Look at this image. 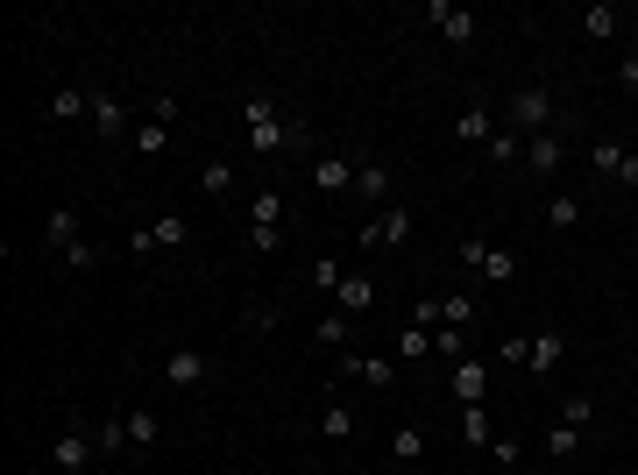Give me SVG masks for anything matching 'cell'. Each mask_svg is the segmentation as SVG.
Segmentation results:
<instances>
[{"mask_svg":"<svg viewBox=\"0 0 638 475\" xmlns=\"http://www.w3.org/2000/svg\"><path fill=\"white\" fill-rule=\"evenodd\" d=\"M242 128H249V149H256V156H284V149H305V142H312L305 121L277 114L270 93H249V100H242Z\"/></svg>","mask_w":638,"mask_h":475,"instance_id":"obj_1","label":"cell"},{"mask_svg":"<svg viewBox=\"0 0 638 475\" xmlns=\"http://www.w3.org/2000/svg\"><path fill=\"white\" fill-rule=\"evenodd\" d=\"M511 128L518 135H553L561 128V100H553L546 86H518L511 93Z\"/></svg>","mask_w":638,"mask_h":475,"instance_id":"obj_2","label":"cell"},{"mask_svg":"<svg viewBox=\"0 0 638 475\" xmlns=\"http://www.w3.org/2000/svg\"><path fill=\"white\" fill-rule=\"evenodd\" d=\"M454 256H461L475 277H483V284H511V277H518V256H511V249H497V242H483V234H468Z\"/></svg>","mask_w":638,"mask_h":475,"instance_id":"obj_3","label":"cell"},{"mask_svg":"<svg viewBox=\"0 0 638 475\" xmlns=\"http://www.w3.org/2000/svg\"><path fill=\"white\" fill-rule=\"evenodd\" d=\"M355 164H362V156H341V149H327V156L312 164V192H327V199L355 192Z\"/></svg>","mask_w":638,"mask_h":475,"instance_id":"obj_4","label":"cell"},{"mask_svg":"<svg viewBox=\"0 0 638 475\" xmlns=\"http://www.w3.org/2000/svg\"><path fill=\"white\" fill-rule=\"evenodd\" d=\"M50 461H57L64 475H93V468H100V447H93V433H57Z\"/></svg>","mask_w":638,"mask_h":475,"instance_id":"obj_5","label":"cell"},{"mask_svg":"<svg viewBox=\"0 0 638 475\" xmlns=\"http://www.w3.org/2000/svg\"><path fill=\"white\" fill-rule=\"evenodd\" d=\"M185 213H164L156 227H142V234H128V256H149V249H185Z\"/></svg>","mask_w":638,"mask_h":475,"instance_id":"obj_6","label":"cell"},{"mask_svg":"<svg viewBox=\"0 0 638 475\" xmlns=\"http://www.w3.org/2000/svg\"><path fill=\"white\" fill-rule=\"evenodd\" d=\"M426 22H433L454 50H468V43H475V15H468V8H454V0H426Z\"/></svg>","mask_w":638,"mask_h":475,"instance_id":"obj_7","label":"cell"},{"mask_svg":"<svg viewBox=\"0 0 638 475\" xmlns=\"http://www.w3.org/2000/svg\"><path fill=\"white\" fill-rule=\"evenodd\" d=\"M206 369H213V362H206L199 348H178V355H164V383H171V390H199V383H206Z\"/></svg>","mask_w":638,"mask_h":475,"instance_id":"obj_8","label":"cell"},{"mask_svg":"<svg viewBox=\"0 0 638 475\" xmlns=\"http://www.w3.org/2000/svg\"><path fill=\"white\" fill-rule=\"evenodd\" d=\"M561 355H568V341L553 334V327L525 341V369H532V376H553V369H561Z\"/></svg>","mask_w":638,"mask_h":475,"instance_id":"obj_9","label":"cell"},{"mask_svg":"<svg viewBox=\"0 0 638 475\" xmlns=\"http://www.w3.org/2000/svg\"><path fill=\"white\" fill-rule=\"evenodd\" d=\"M525 164H532L539 178H553V171L568 164V142H561V135H525Z\"/></svg>","mask_w":638,"mask_h":475,"instance_id":"obj_10","label":"cell"},{"mask_svg":"<svg viewBox=\"0 0 638 475\" xmlns=\"http://www.w3.org/2000/svg\"><path fill=\"white\" fill-rule=\"evenodd\" d=\"M369 305H376V277L348 270V277H341V291H334V312H348V320H355V312H369Z\"/></svg>","mask_w":638,"mask_h":475,"instance_id":"obj_11","label":"cell"},{"mask_svg":"<svg viewBox=\"0 0 638 475\" xmlns=\"http://www.w3.org/2000/svg\"><path fill=\"white\" fill-rule=\"evenodd\" d=\"M341 369H348L362 390H390V383H397V362H383V355H348Z\"/></svg>","mask_w":638,"mask_h":475,"instance_id":"obj_12","label":"cell"},{"mask_svg":"<svg viewBox=\"0 0 638 475\" xmlns=\"http://www.w3.org/2000/svg\"><path fill=\"white\" fill-rule=\"evenodd\" d=\"M447 383H454V398H461V405H483V398H490V369H483V362H454Z\"/></svg>","mask_w":638,"mask_h":475,"instance_id":"obj_13","label":"cell"},{"mask_svg":"<svg viewBox=\"0 0 638 475\" xmlns=\"http://www.w3.org/2000/svg\"><path fill=\"white\" fill-rule=\"evenodd\" d=\"M355 199H390V164L362 156V164H355Z\"/></svg>","mask_w":638,"mask_h":475,"instance_id":"obj_14","label":"cell"},{"mask_svg":"<svg viewBox=\"0 0 638 475\" xmlns=\"http://www.w3.org/2000/svg\"><path fill=\"white\" fill-rule=\"evenodd\" d=\"M121 128H128V114H121V100H114V93H100V86H93V135H107V142H114V135H121Z\"/></svg>","mask_w":638,"mask_h":475,"instance_id":"obj_15","label":"cell"},{"mask_svg":"<svg viewBox=\"0 0 638 475\" xmlns=\"http://www.w3.org/2000/svg\"><path fill=\"white\" fill-rule=\"evenodd\" d=\"M43 234H50V249H57V256H71V249H78V213L57 206V213L43 220Z\"/></svg>","mask_w":638,"mask_h":475,"instance_id":"obj_16","label":"cell"},{"mask_svg":"<svg viewBox=\"0 0 638 475\" xmlns=\"http://www.w3.org/2000/svg\"><path fill=\"white\" fill-rule=\"evenodd\" d=\"M461 440H468V447H490V440H497L490 405H461Z\"/></svg>","mask_w":638,"mask_h":475,"instance_id":"obj_17","label":"cell"},{"mask_svg":"<svg viewBox=\"0 0 638 475\" xmlns=\"http://www.w3.org/2000/svg\"><path fill=\"white\" fill-rule=\"evenodd\" d=\"M50 114H57V121H93V93H86V86H64V93L50 100Z\"/></svg>","mask_w":638,"mask_h":475,"instance_id":"obj_18","label":"cell"},{"mask_svg":"<svg viewBox=\"0 0 638 475\" xmlns=\"http://www.w3.org/2000/svg\"><path fill=\"white\" fill-rule=\"evenodd\" d=\"M454 135H461V142H490V135H497V121H490V107H461V121H454Z\"/></svg>","mask_w":638,"mask_h":475,"instance_id":"obj_19","label":"cell"},{"mask_svg":"<svg viewBox=\"0 0 638 475\" xmlns=\"http://www.w3.org/2000/svg\"><path fill=\"white\" fill-rule=\"evenodd\" d=\"M128 142H135L142 156H164V149H171V128H164V121H135V128H128Z\"/></svg>","mask_w":638,"mask_h":475,"instance_id":"obj_20","label":"cell"},{"mask_svg":"<svg viewBox=\"0 0 638 475\" xmlns=\"http://www.w3.org/2000/svg\"><path fill=\"white\" fill-rule=\"evenodd\" d=\"M582 29H589L596 43H603V36H617V29H624V15H617V0H596V8L582 15Z\"/></svg>","mask_w":638,"mask_h":475,"instance_id":"obj_21","label":"cell"},{"mask_svg":"<svg viewBox=\"0 0 638 475\" xmlns=\"http://www.w3.org/2000/svg\"><path fill=\"white\" fill-rule=\"evenodd\" d=\"M199 192H206V199H234V164H220V156H213V164L199 171Z\"/></svg>","mask_w":638,"mask_h":475,"instance_id":"obj_22","label":"cell"},{"mask_svg":"<svg viewBox=\"0 0 638 475\" xmlns=\"http://www.w3.org/2000/svg\"><path fill=\"white\" fill-rule=\"evenodd\" d=\"M249 227H284V192H256L249 199Z\"/></svg>","mask_w":638,"mask_h":475,"instance_id":"obj_23","label":"cell"},{"mask_svg":"<svg viewBox=\"0 0 638 475\" xmlns=\"http://www.w3.org/2000/svg\"><path fill=\"white\" fill-rule=\"evenodd\" d=\"M575 447H582V426H575V419H553V433H546V454H553V461H568Z\"/></svg>","mask_w":638,"mask_h":475,"instance_id":"obj_24","label":"cell"},{"mask_svg":"<svg viewBox=\"0 0 638 475\" xmlns=\"http://www.w3.org/2000/svg\"><path fill=\"white\" fill-rule=\"evenodd\" d=\"M341 277H348V270H341V256H319V263H312V291H319V298H334V291H341Z\"/></svg>","mask_w":638,"mask_h":475,"instance_id":"obj_25","label":"cell"},{"mask_svg":"<svg viewBox=\"0 0 638 475\" xmlns=\"http://www.w3.org/2000/svg\"><path fill=\"white\" fill-rule=\"evenodd\" d=\"M390 454H397V461H426V433H419V426H397V433H390Z\"/></svg>","mask_w":638,"mask_h":475,"instance_id":"obj_26","label":"cell"},{"mask_svg":"<svg viewBox=\"0 0 638 475\" xmlns=\"http://www.w3.org/2000/svg\"><path fill=\"white\" fill-rule=\"evenodd\" d=\"M397 355H405V362H426V355H433V327H405V334H397Z\"/></svg>","mask_w":638,"mask_h":475,"instance_id":"obj_27","label":"cell"},{"mask_svg":"<svg viewBox=\"0 0 638 475\" xmlns=\"http://www.w3.org/2000/svg\"><path fill=\"white\" fill-rule=\"evenodd\" d=\"M128 440L135 447H156V440H164V419H156V412H128Z\"/></svg>","mask_w":638,"mask_h":475,"instance_id":"obj_28","label":"cell"},{"mask_svg":"<svg viewBox=\"0 0 638 475\" xmlns=\"http://www.w3.org/2000/svg\"><path fill=\"white\" fill-rule=\"evenodd\" d=\"M319 433H327V440H348V433H355V412H348V405H327V412H319Z\"/></svg>","mask_w":638,"mask_h":475,"instance_id":"obj_29","label":"cell"},{"mask_svg":"<svg viewBox=\"0 0 638 475\" xmlns=\"http://www.w3.org/2000/svg\"><path fill=\"white\" fill-rule=\"evenodd\" d=\"M376 227H383V242H412V206H390Z\"/></svg>","mask_w":638,"mask_h":475,"instance_id":"obj_30","label":"cell"},{"mask_svg":"<svg viewBox=\"0 0 638 475\" xmlns=\"http://www.w3.org/2000/svg\"><path fill=\"white\" fill-rule=\"evenodd\" d=\"M312 341H319V348H341V341H348V312H327V320L312 327Z\"/></svg>","mask_w":638,"mask_h":475,"instance_id":"obj_31","label":"cell"},{"mask_svg":"<svg viewBox=\"0 0 638 475\" xmlns=\"http://www.w3.org/2000/svg\"><path fill=\"white\" fill-rule=\"evenodd\" d=\"M121 440H128V419H100V426H93V447H100V461H107Z\"/></svg>","mask_w":638,"mask_h":475,"instance_id":"obj_32","label":"cell"},{"mask_svg":"<svg viewBox=\"0 0 638 475\" xmlns=\"http://www.w3.org/2000/svg\"><path fill=\"white\" fill-rule=\"evenodd\" d=\"M589 164H596V178H617V164H624V142H596V149H589Z\"/></svg>","mask_w":638,"mask_h":475,"instance_id":"obj_33","label":"cell"},{"mask_svg":"<svg viewBox=\"0 0 638 475\" xmlns=\"http://www.w3.org/2000/svg\"><path fill=\"white\" fill-rule=\"evenodd\" d=\"M461 348H468V327H433V355H447V362H454Z\"/></svg>","mask_w":638,"mask_h":475,"instance_id":"obj_34","label":"cell"},{"mask_svg":"<svg viewBox=\"0 0 638 475\" xmlns=\"http://www.w3.org/2000/svg\"><path fill=\"white\" fill-rule=\"evenodd\" d=\"M475 320V298H440V327H468Z\"/></svg>","mask_w":638,"mask_h":475,"instance_id":"obj_35","label":"cell"},{"mask_svg":"<svg viewBox=\"0 0 638 475\" xmlns=\"http://www.w3.org/2000/svg\"><path fill=\"white\" fill-rule=\"evenodd\" d=\"M546 220H553V227H575V220H582V199H568V192H561V199L546 206Z\"/></svg>","mask_w":638,"mask_h":475,"instance_id":"obj_36","label":"cell"},{"mask_svg":"<svg viewBox=\"0 0 638 475\" xmlns=\"http://www.w3.org/2000/svg\"><path fill=\"white\" fill-rule=\"evenodd\" d=\"M249 249H263V256L284 249V227H249Z\"/></svg>","mask_w":638,"mask_h":475,"instance_id":"obj_37","label":"cell"},{"mask_svg":"<svg viewBox=\"0 0 638 475\" xmlns=\"http://www.w3.org/2000/svg\"><path fill=\"white\" fill-rule=\"evenodd\" d=\"M149 121L171 128V121H178V93H156V100H149Z\"/></svg>","mask_w":638,"mask_h":475,"instance_id":"obj_38","label":"cell"},{"mask_svg":"<svg viewBox=\"0 0 638 475\" xmlns=\"http://www.w3.org/2000/svg\"><path fill=\"white\" fill-rule=\"evenodd\" d=\"M490 454H497V468H525V454H518V440H490Z\"/></svg>","mask_w":638,"mask_h":475,"instance_id":"obj_39","label":"cell"},{"mask_svg":"<svg viewBox=\"0 0 638 475\" xmlns=\"http://www.w3.org/2000/svg\"><path fill=\"white\" fill-rule=\"evenodd\" d=\"M57 263H64V270H93V263H100V249L78 242V249H71V256H57Z\"/></svg>","mask_w":638,"mask_h":475,"instance_id":"obj_40","label":"cell"},{"mask_svg":"<svg viewBox=\"0 0 638 475\" xmlns=\"http://www.w3.org/2000/svg\"><path fill=\"white\" fill-rule=\"evenodd\" d=\"M561 419H575V426H589V419H596V405H589V398H568V405H561Z\"/></svg>","mask_w":638,"mask_h":475,"instance_id":"obj_41","label":"cell"},{"mask_svg":"<svg viewBox=\"0 0 638 475\" xmlns=\"http://www.w3.org/2000/svg\"><path fill=\"white\" fill-rule=\"evenodd\" d=\"M617 86H624V93H638V50H631V57L617 64Z\"/></svg>","mask_w":638,"mask_h":475,"instance_id":"obj_42","label":"cell"},{"mask_svg":"<svg viewBox=\"0 0 638 475\" xmlns=\"http://www.w3.org/2000/svg\"><path fill=\"white\" fill-rule=\"evenodd\" d=\"M617 178H624V185L638 192V156H631V149H624V164H617Z\"/></svg>","mask_w":638,"mask_h":475,"instance_id":"obj_43","label":"cell"},{"mask_svg":"<svg viewBox=\"0 0 638 475\" xmlns=\"http://www.w3.org/2000/svg\"><path fill=\"white\" fill-rule=\"evenodd\" d=\"M93 475H121V468H107V461H100V468H93Z\"/></svg>","mask_w":638,"mask_h":475,"instance_id":"obj_44","label":"cell"},{"mask_svg":"<svg viewBox=\"0 0 638 475\" xmlns=\"http://www.w3.org/2000/svg\"><path fill=\"white\" fill-rule=\"evenodd\" d=\"M511 475H539V468H511Z\"/></svg>","mask_w":638,"mask_h":475,"instance_id":"obj_45","label":"cell"},{"mask_svg":"<svg viewBox=\"0 0 638 475\" xmlns=\"http://www.w3.org/2000/svg\"><path fill=\"white\" fill-rule=\"evenodd\" d=\"M603 475H624V468H603Z\"/></svg>","mask_w":638,"mask_h":475,"instance_id":"obj_46","label":"cell"}]
</instances>
